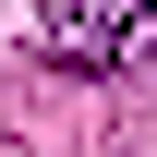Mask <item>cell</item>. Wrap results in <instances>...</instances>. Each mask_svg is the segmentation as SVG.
I'll list each match as a JSON object with an SVG mask.
<instances>
[{
    "instance_id": "1",
    "label": "cell",
    "mask_w": 157,
    "mask_h": 157,
    "mask_svg": "<svg viewBox=\"0 0 157 157\" xmlns=\"http://www.w3.org/2000/svg\"><path fill=\"white\" fill-rule=\"evenodd\" d=\"M36 48L60 73H133V60H157V0H48Z\"/></svg>"
}]
</instances>
